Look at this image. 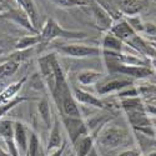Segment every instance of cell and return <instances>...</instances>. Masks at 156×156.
I'll use <instances>...</instances> for the list:
<instances>
[{
	"mask_svg": "<svg viewBox=\"0 0 156 156\" xmlns=\"http://www.w3.org/2000/svg\"><path fill=\"white\" fill-rule=\"evenodd\" d=\"M86 34L81 31H73V30H65L60 25L54 20V19H48L46 23L44 24L43 30L40 33L41 37V44H48L58 37H64V39H83L85 37Z\"/></svg>",
	"mask_w": 156,
	"mask_h": 156,
	"instance_id": "1",
	"label": "cell"
},
{
	"mask_svg": "<svg viewBox=\"0 0 156 156\" xmlns=\"http://www.w3.org/2000/svg\"><path fill=\"white\" fill-rule=\"evenodd\" d=\"M108 69L111 73H120L126 76H131L135 79H144V77L151 76L154 74L150 66H133V65H124L115 60L111 56H105Z\"/></svg>",
	"mask_w": 156,
	"mask_h": 156,
	"instance_id": "2",
	"label": "cell"
},
{
	"mask_svg": "<svg viewBox=\"0 0 156 156\" xmlns=\"http://www.w3.org/2000/svg\"><path fill=\"white\" fill-rule=\"evenodd\" d=\"M98 141L99 145L104 147L115 149L124 145L127 141V134L122 127L118 125H109L100 133Z\"/></svg>",
	"mask_w": 156,
	"mask_h": 156,
	"instance_id": "3",
	"label": "cell"
},
{
	"mask_svg": "<svg viewBox=\"0 0 156 156\" xmlns=\"http://www.w3.org/2000/svg\"><path fill=\"white\" fill-rule=\"evenodd\" d=\"M58 51L62 55L70 58L84 59V58H95L101 54V50L98 46L86 45V44H62L58 46Z\"/></svg>",
	"mask_w": 156,
	"mask_h": 156,
	"instance_id": "4",
	"label": "cell"
},
{
	"mask_svg": "<svg viewBox=\"0 0 156 156\" xmlns=\"http://www.w3.org/2000/svg\"><path fill=\"white\" fill-rule=\"evenodd\" d=\"M62 124L69 134L71 144L75 145L76 141L89 135V127L81 118H69V116H62Z\"/></svg>",
	"mask_w": 156,
	"mask_h": 156,
	"instance_id": "5",
	"label": "cell"
},
{
	"mask_svg": "<svg viewBox=\"0 0 156 156\" xmlns=\"http://www.w3.org/2000/svg\"><path fill=\"white\" fill-rule=\"evenodd\" d=\"M55 54L51 53L48 55H44L39 59V69H40V76L45 83V86L49 91L53 94L55 89V73L53 68V56Z\"/></svg>",
	"mask_w": 156,
	"mask_h": 156,
	"instance_id": "6",
	"label": "cell"
},
{
	"mask_svg": "<svg viewBox=\"0 0 156 156\" xmlns=\"http://www.w3.org/2000/svg\"><path fill=\"white\" fill-rule=\"evenodd\" d=\"M58 108L61 110L62 116H69V118H81L80 109L77 106V102L71 93V90H69L68 93H65L59 101Z\"/></svg>",
	"mask_w": 156,
	"mask_h": 156,
	"instance_id": "7",
	"label": "cell"
},
{
	"mask_svg": "<svg viewBox=\"0 0 156 156\" xmlns=\"http://www.w3.org/2000/svg\"><path fill=\"white\" fill-rule=\"evenodd\" d=\"M14 141H15L19 156H27L28 146H29V136H28L27 126L20 121L14 122Z\"/></svg>",
	"mask_w": 156,
	"mask_h": 156,
	"instance_id": "8",
	"label": "cell"
},
{
	"mask_svg": "<svg viewBox=\"0 0 156 156\" xmlns=\"http://www.w3.org/2000/svg\"><path fill=\"white\" fill-rule=\"evenodd\" d=\"M73 95L75 98L76 101H79L80 104H84V105H89V106H93V108H98V109H101V110H106L109 109L108 104L105 101L100 100L98 96L90 94L87 91L83 89H79V87H74L73 89Z\"/></svg>",
	"mask_w": 156,
	"mask_h": 156,
	"instance_id": "9",
	"label": "cell"
},
{
	"mask_svg": "<svg viewBox=\"0 0 156 156\" xmlns=\"http://www.w3.org/2000/svg\"><path fill=\"white\" fill-rule=\"evenodd\" d=\"M0 136L4 139L10 156H19L14 141V122L10 120H0Z\"/></svg>",
	"mask_w": 156,
	"mask_h": 156,
	"instance_id": "10",
	"label": "cell"
},
{
	"mask_svg": "<svg viewBox=\"0 0 156 156\" xmlns=\"http://www.w3.org/2000/svg\"><path fill=\"white\" fill-rule=\"evenodd\" d=\"M133 85V80L127 79V77H115V79H111L106 83H104L102 85H100L98 87V93L100 95H106V94H111L115 91H121V90L129 87Z\"/></svg>",
	"mask_w": 156,
	"mask_h": 156,
	"instance_id": "11",
	"label": "cell"
},
{
	"mask_svg": "<svg viewBox=\"0 0 156 156\" xmlns=\"http://www.w3.org/2000/svg\"><path fill=\"white\" fill-rule=\"evenodd\" d=\"M109 33H111L114 36L120 39L124 44H126L127 41L131 40L135 35H137V33L130 27V24L126 20H121L119 23H116L115 25H111Z\"/></svg>",
	"mask_w": 156,
	"mask_h": 156,
	"instance_id": "12",
	"label": "cell"
},
{
	"mask_svg": "<svg viewBox=\"0 0 156 156\" xmlns=\"http://www.w3.org/2000/svg\"><path fill=\"white\" fill-rule=\"evenodd\" d=\"M150 0H120L119 9L127 16H135L149 5Z\"/></svg>",
	"mask_w": 156,
	"mask_h": 156,
	"instance_id": "13",
	"label": "cell"
},
{
	"mask_svg": "<svg viewBox=\"0 0 156 156\" xmlns=\"http://www.w3.org/2000/svg\"><path fill=\"white\" fill-rule=\"evenodd\" d=\"M91 11H93V15L96 20V24L102 29V30H110L111 28V18L110 14L104 9L101 5H99V3H94L91 5Z\"/></svg>",
	"mask_w": 156,
	"mask_h": 156,
	"instance_id": "14",
	"label": "cell"
},
{
	"mask_svg": "<svg viewBox=\"0 0 156 156\" xmlns=\"http://www.w3.org/2000/svg\"><path fill=\"white\" fill-rule=\"evenodd\" d=\"M27 80H28V76H24L23 79L10 84L9 86H6L3 91L0 93V105L6 102V101H9V100H11V99H14L16 96V94L20 91V89L24 86V84L27 83Z\"/></svg>",
	"mask_w": 156,
	"mask_h": 156,
	"instance_id": "15",
	"label": "cell"
},
{
	"mask_svg": "<svg viewBox=\"0 0 156 156\" xmlns=\"http://www.w3.org/2000/svg\"><path fill=\"white\" fill-rule=\"evenodd\" d=\"M62 145V135H61V129H60V122L59 119L56 118L54 120V124L51 126V131L49 135L48 140V150L53 151Z\"/></svg>",
	"mask_w": 156,
	"mask_h": 156,
	"instance_id": "16",
	"label": "cell"
},
{
	"mask_svg": "<svg viewBox=\"0 0 156 156\" xmlns=\"http://www.w3.org/2000/svg\"><path fill=\"white\" fill-rule=\"evenodd\" d=\"M122 49L124 43L111 33L105 34V36L102 37V50L111 51V53H122Z\"/></svg>",
	"mask_w": 156,
	"mask_h": 156,
	"instance_id": "17",
	"label": "cell"
},
{
	"mask_svg": "<svg viewBox=\"0 0 156 156\" xmlns=\"http://www.w3.org/2000/svg\"><path fill=\"white\" fill-rule=\"evenodd\" d=\"M76 149V156H87L94 149V136L86 135L81 139H79L75 144Z\"/></svg>",
	"mask_w": 156,
	"mask_h": 156,
	"instance_id": "18",
	"label": "cell"
},
{
	"mask_svg": "<svg viewBox=\"0 0 156 156\" xmlns=\"http://www.w3.org/2000/svg\"><path fill=\"white\" fill-rule=\"evenodd\" d=\"M39 44H41V37L40 34H35V35H29V36H24L15 43V49L19 50H27L31 49Z\"/></svg>",
	"mask_w": 156,
	"mask_h": 156,
	"instance_id": "19",
	"label": "cell"
},
{
	"mask_svg": "<svg viewBox=\"0 0 156 156\" xmlns=\"http://www.w3.org/2000/svg\"><path fill=\"white\" fill-rule=\"evenodd\" d=\"M102 77V74L95 70H84L77 75V80L83 85H94Z\"/></svg>",
	"mask_w": 156,
	"mask_h": 156,
	"instance_id": "20",
	"label": "cell"
},
{
	"mask_svg": "<svg viewBox=\"0 0 156 156\" xmlns=\"http://www.w3.org/2000/svg\"><path fill=\"white\" fill-rule=\"evenodd\" d=\"M37 111L40 114V118L44 121V124L50 127L51 126V110H50V104L46 98L41 99L37 104Z\"/></svg>",
	"mask_w": 156,
	"mask_h": 156,
	"instance_id": "21",
	"label": "cell"
},
{
	"mask_svg": "<svg viewBox=\"0 0 156 156\" xmlns=\"http://www.w3.org/2000/svg\"><path fill=\"white\" fill-rule=\"evenodd\" d=\"M28 156H45L41 149V142L35 133L30 134L29 146H28Z\"/></svg>",
	"mask_w": 156,
	"mask_h": 156,
	"instance_id": "22",
	"label": "cell"
},
{
	"mask_svg": "<svg viewBox=\"0 0 156 156\" xmlns=\"http://www.w3.org/2000/svg\"><path fill=\"white\" fill-rule=\"evenodd\" d=\"M21 9L27 12L29 20L31 21L33 27L35 28L36 24H37V12H36V8H35V4H34V0H23V8Z\"/></svg>",
	"mask_w": 156,
	"mask_h": 156,
	"instance_id": "23",
	"label": "cell"
},
{
	"mask_svg": "<svg viewBox=\"0 0 156 156\" xmlns=\"http://www.w3.org/2000/svg\"><path fill=\"white\" fill-rule=\"evenodd\" d=\"M18 69H19L18 62L11 61V60H6L5 62H3L0 65V79H4V77L14 75Z\"/></svg>",
	"mask_w": 156,
	"mask_h": 156,
	"instance_id": "24",
	"label": "cell"
},
{
	"mask_svg": "<svg viewBox=\"0 0 156 156\" xmlns=\"http://www.w3.org/2000/svg\"><path fill=\"white\" fill-rule=\"evenodd\" d=\"M27 100H28V98H25V96H15L14 99H11V100L2 104V105H0V118H2L3 115H5L9 110H11L14 106L19 105V104L27 101Z\"/></svg>",
	"mask_w": 156,
	"mask_h": 156,
	"instance_id": "25",
	"label": "cell"
},
{
	"mask_svg": "<svg viewBox=\"0 0 156 156\" xmlns=\"http://www.w3.org/2000/svg\"><path fill=\"white\" fill-rule=\"evenodd\" d=\"M54 4H56L60 8L64 9H71V8H76V6H86L87 3L84 0H50Z\"/></svg>",
	"mask_w": 156,
	"mask_h": 156,
	"instance_id": "26",
	"label": "cell"
},
{
	"mask_svg": "<svg viewBox=\"0 0 156 156\" xmlns=\"http://www.w3.org/2000/svg\"><path fill=\"white\" fill-rule=\"evenodd\" d=\"M30 84H31V87L33 89H36V90H44L46 87L45 86V83L43 80V77L39 75V74L33 75V77L30 79Z\"/></svg>",
	"mask_w": 156,
	"mask_h": 156,
	"instance_id": "27",
	"label": "cell"
},
{
	"mask_svg": "<svg viewBox=\"0 0 156 156\" xmlns=\"http://www.w3.org/2000/svg\"><path fill=\"white\" fill-rule=\"evenodd\" d=\"M134 96H140L139 94V90L136 87H133V86H129L121 91H119V98L120 99H125V98H134Z\"/></svg>",
	"mask_w": 156,
	"mask_h": 156,
	"instance_id": "28",
	"label": "cell"
},
{
	"mask_svg": "<svg viewBox=\"0 0 156 156\" xmlns=\"http://www.w3.org/2000/svg\"><path fill=\"white\" fill-rule=\"evenodd\" d=\"M64 151H65V144H62L60 147H58V149H55L53 151H50V155L49 156H62Z\"/></svg>",
	"mask_w": 156,
	"mask_h": 156,
	"instance_id": "29",
	"label": "cell"
},
{
	"mask_svg": "<svg viewBox=\"0 0 156 156\" xmlns=\"http://www.w3.org/2000/svg\"><path fill=\"white\" fill-rule=\"evenodd\" d=\"M119 156H140V152L136 150H126V151H122Z\"/></svg>",
	"mask_w": 156,
	"mask_h": 156,
	"instance_id": "30",
	"label": "cell"
},
{
	"mask_svg": "<svg viewBox=\"0 0 156 156\" xmlns=\"http://www.w3.org/2000/svg\"><path fill=\"white\" fill-rule=\"evenodd\" d=\"M150 119H151V124H152L155 131H156V116H150Z\"/></svg>",
	"mask_w": 156,
	"mask_h": 156,
	"instance_id": "31",
	"label": "cell"
},
{
	"mask_svg": "<svg viewBox=\"0 0 156 156\" xmlns=\"http://www.w3.org/2000/svg\"><path fill=\"white\" fill-rule=\"evenodd\" d=\"M4 9H5V8L3 6V3L0 2V15H3V14H4Z\"/></svg>",
	"mask_w": 156,
	"mask_h": 156,
	"instance_id": "32",
	"label": "cell"
},
{
	"mask_svg": "<svg viewBox=\"0 0 156 156\" xmlns=\"http://www.w3.org/2000/svg\"><path fill=\"white\" fill-rule=\"evenodd\" d=\"M145 156H156V150H154V151H150V152H147Z\"/></svg>",
	"mask_w": 156,
	"mask_h": 156,
	"instance_id": "33",
	"label": "cell"
},
{
	"mask_svg": "<svg viewBox=\"0 0 156 156\" xmlns=\"http://www.w3.org/2000/svg\"><path fill=\"white\" fill-rule=\"evenodd\" d=\"M0 156H10V155H8V154H5L2 149H0Z\"/></svg>",
	"mask_w": 156,
	"mask_h": 156,
	"instance_id": "34",
	"label": "cell"
},
{
	"mask_svg": "<svg viewBox=\"0 0 156 156\" xmlns=\"http://www.w3.org/2000/svg\"><path fill=\"white\" fill-rule=\"evenodd\" d=\"M15 2H16V3H18V4H19L21 8H23V0H15Z\"/></svg>",
	"mask_w": 156,
	"mask_h": 156,
	"instance_id": "35",
	"label": "cell"
}]
</instances>
